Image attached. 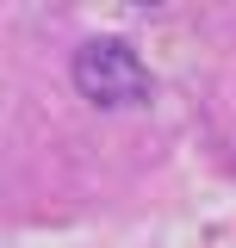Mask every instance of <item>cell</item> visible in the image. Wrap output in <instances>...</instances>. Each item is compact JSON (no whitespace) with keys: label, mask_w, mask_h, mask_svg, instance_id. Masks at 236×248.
<instances>
[{"label":"cell","mask_w":236,"mask_h":248,"mask_svg":"<svg viewBox=\"0 0 236 248\" xmlns=\"http://www.w3.org/2000/svg\"><path fill=\"white\" fill-rule=\"evenodd\" d=\"M75 81H81V93L100 99V106H131V99L143 93V62L131 56L118 37H93L87 50L75 56Z\"/></svg>","instance_id":"cell-1"}]
</instances>
